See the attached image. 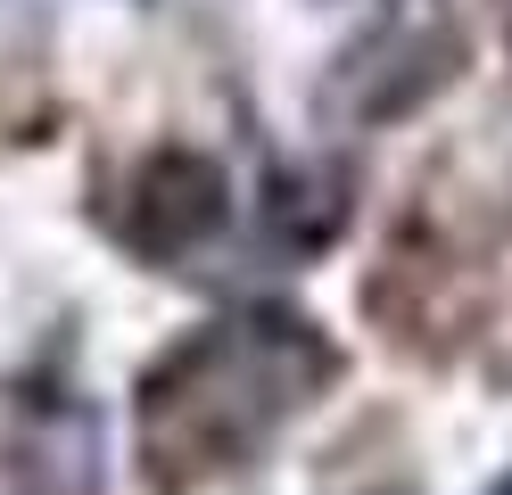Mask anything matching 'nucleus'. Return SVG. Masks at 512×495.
<instances>
[{
	"instance_id": "f257e3e1",
	"label": "nucleus",
	"mask_w": 512,
	"mask_h": 495,
	"mask_svg": "<svg viewBox=\"0 0 512 495\" xmlns=\"http://www.w3.org/2000/svg\"><path fill=\"white\" fill-rule=\"evenodd\" d=\"M331 380V347L298 314H240L199 330L174 363H157L141 396V438L166 487L232 471Z\"/></svg>"
},
{
	"instance_id": "f03ea898",
	"label": "nucleus",
	"mask_w": 512,
	"mask_h": 495,
	"mask_svg": "<svg viewBox=\"0 0 512 495\" xmlns=\"http://www.w3.org/2000/svg\"><path fill=\"white\" fill-rule=\"evenodd\" d=\"M455 66H463V33H455V17H446L438 0H413V9L380 17L364 42L339 58L331 108H339V116H364V124L405 116V108H422V99H430L446 75H455Z\"/></svg>"
},
{
	"instance_id": "7ed1b4c3",
	"label": "nucleus",
	"mask_w": 512,
	"mask_h": 495,
	"mask_svg": "<svg viewBox=\"0 0 512 495\" xmlns=\"http://www.w3.org/2000/svg\"><path fill=\"white\" fill-rule=\"evenodd\" d=\"M215 223H223V165H215V157H199V149H166V157L141 165L133 207H124L133 248H149V256H182V248H199Z\"/></svg>"
},
{
	"instance_id": "20e7f679",
	"label": "nucleus",
	"mask_w": 512,
	"mask_h": 495,
	"mask_svg": "<svg viewBox=\"0 0 512 495\" xmlns=\"http://www.w3.org/2000/svg\"><path fill=\"white\" fill-rule=\"evenodd\" d=\"M265 223H273L290 248H323V240H339V223H347V182L298 165V174H281V182L265 190Z\"/></svg>"
},
{
	"instance_id": "39448f33",
	"label": "nucleus",
	"mask_w": 512,
	"mask_h": 495,
	"mask_svg": "<svg viewBox=\"0 0 512 495\" xmlns=\"http://www.w3.org/2000/svg\"><path fill=\"white\" fill-rule=\"evenodd\" d=\"M496 9H504V33H512V0H496Z\"/></svg>"
}]
</instances>
